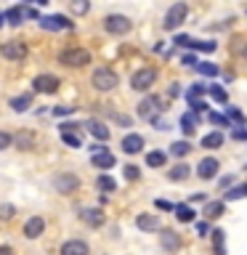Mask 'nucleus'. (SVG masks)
Instances as JSON below:
<instances>
[{
    "mask_svg": "<svg viewBox=\"0 0 247 255\" xmlns=\"http://www.w3.org/2000/svg\"><path fill=\"white\" fill-rule=\"evenodd\" d=\"M123 149L127 151V154H138V151L143 149V138L138 133H127L123 138Z\"/></svg>",
    "mask_w": 247,
    "mask_h": 255,
    "instance_id": "obj_15",
    "label": "nucleus"
},
{
    "mask_svg": "<svg viewBox=\"0 0 247 255\" xmlns=\"http://www.w3.org/2000/svg\"><path fill=\"white\" fill-rule=\"evenodd\" d=\"M85 128H88V133H91L93 138H99V141L109 138V128H107V123H101V120H88Z\"/></svg>",
    "mask_w": 247,
    "mask_h": 255,
    "instance_id": "obj_14",
    "label": "nucleus"
},
{
    "mask_svg": "<svg viewBox=\"0 0 247 255\" xmlns=\"http://www.w3.org/2000/svg\"><path fill=\"white\" fill-rule=\"evenodd\" d=\"M91 162L96 165V167H101V170H109V167H115V154L112 151H99V154H93L91 157Z\"/></svg>",
    "mask_w": 247,
    "mask_h": 255,
    "instance_id": "obj_16",
    "label": "nucleus"
},
{
    "mask_svg": "<svg viewBox=\"0 0 247 255\" xmlns=\"http://www.w3.org/2000/svg\"><path fill=\"white\" fill-rule=\"evenodd\" d=\"M234 48H237L239 53H245V56H247V43H245V40H239L237 45H231V51H234Z\"/></svg>",
    "mask_w": 247,
    "mask_h": 255,
    "instance_id": "obj_49",
    "label": "nucleus"
},
{
    "mask_svg": "<svg viewBox=\"0 0 247 255\" xmlns=\"http://www.w3.org/2000/svg\"><path fill=\"white\" fill-rule=\"evenodd\" d=\"M3 21H5V16H3V13H0V27H3Z\"/></svg>",
    "mask_w": 247,
    "mask_h": 255,
    "instance_id": "obj_54",
    "label": "nucleus"
},
{
    "mask_svg": "<svg viewBox=\"0 0 247 255\" xmlns=\"http://www.w3.org/2000/svg\"><path fill=\"white\" fill-rule=\"evenodd\" d=\"M165 162H167V154L162 149H154V151H149V154H146V165L149 167H162Z\"/></svg>",
    "mask_w": 247,
    "mask_h": 255,
    "instance_id": "obj_22",
    "label": "nucleus"
},
{
    "mask_svg": "<svg viewBox=\"0 0 247 255\" xmlns=\"http://www.w3.org/2000/svg\"><path fill=\"white\" fill-rule=\"evenodd\" d=\"M205 93H207V88H205L202 83H194V85L186 91V99H189V101H199V96H205Z\"/></svg>",
    "mask_w": 247,
    "mask_h": 255,
    "instance_id": "obj_31",
    "label": "nucleus"
},
{
    "mask_svg": "<svg viewBox=\"0 0 247 255\" xmlns=\"http://www.w3.org/2000/svg\"><path fill=\"white\" fill-rule=\"evenodd\" d=\"M157 207H162V210H173L175 205H170V202H165V199H157Z\"/></svg>",
    "mask_w": 247,
    "mask_h": 255,
    "instance_id": "obj_51",
    "label": "nucleus"
},
{
    "mask_svg": "<svg viewBox=\"0 0 247 255\" xmlns=\"http://www.w3.org/2000/svg\"><path fill=\"white\" fill-rule=\"evenodd\" d=\"M186 13H189V5H186V3H175V5H170V11L165 13V29L181 27L183 19H186Z\"/></svg>",
    "mask_w": 247,
    "mask_h": 255,
    "instance_id": "obj_5",
    "label": "nucleus"
},
{
    "mask_svg": "<svg viewBox=\"0 0 247 255\" xmlns=\"http://www.w3.org/2000/svg\"><path fill=\"white\" fill-rule=\"evenodd\" d=\"M80 218H83L88 226H101V223H104V213L99 210V207H88V210L80 213Z\"/></svg>",
    "mask_w": 247,
    "mask_h": 255,
    "instance_id": "obj_18",
    "label": "nucleus"
},
{
    "mask_svg": "<svg viewBox=\"0 0 247 255\" xmlns=\"http://www.w3.org/2000/svg\"><path fill=\"white\" fill-rule=\"evenodd\" d=\"M45 231V221H43V215H32V218L24 223V237L27 239H37L40 234Z\"/></svg>",
    "mask_w": 247,
    "mask_h": 255,
    "instance_id": "obj_12",
    "label": "nucleus"
},
{
    "mask_svg": "<svg viewBox=\"0 0 247 255\" xmlns=\"http://www.w3.org/2000/svg\"><path fill=\"white\" fill-rule=\"evenodd\" d=\"M205 215H207V218H221V215H223V202H207Z\"/></svg>",
    "mask_w": 247,
    "mask_h": 255,
    "instance_id": "obj_32",
    "label": "nucleus"
},
{
    "mask_svg": "<svg viewBox=\"0 0 247 255\" xmlns=\"http://www.w3.org/2000/svg\"><path fill=\"white\" fill-rule=\"evenodd\" d=\"M162 247H165V250H178V247H181V237L175 234V231H165V234H162Z\"/></svg>",
    "mask_w": 247,
    "mask_h": 255,
    "instance_id": "obj_25",
    "label": "nucleus"
},
{
    "mask_svg": "<svg viewBox=\"0 0 247 255\" xmlns=\"http://www.w3.org/2000/svg\"><path fill=\"white\" fill-rule=\"evenodd\" d=\"M88 242L85 239H69V242L61 245V255H88Z\"/></svg>",
    "mask_w": 247,
    "mask_h": 255,
    "instance_id": "obj_13",
    "label": "nucleus"
},
{
    "mask_svg": "<svg viewBox=\"0 0 247 255\" xmlns=\"http://www.w3.org/2000/svg\"><path fill=\"white\" fill-rule=\"evenodd\" d=\"M245 197H247V183H239V186L229 189L226 194H223V199H226V202H234V199H245Z\"/></svg>",
    "mask_w": 247,
    "mask_h": 255,
    "instance_id": "obj_26",
    "label": "nucleus"
},
{
    "mask_svg": "<svg viewBox=\"0 0 247 255\" xmlns=\"http://www.w3.org/2000/svg\"><path fill=\"white\" fill-rule=\"evenodd\" d=\"M199 75H205V77H215L218 75V67L215 64H210V61H197V67H194Z\"/></svg>",
    "mask_w": 247,
    "mask_h": 255,
    "instance_id": "obj_30",
    "label": "nucleus"
},
{
    "mask_svg": "<svg viewBox=\"0 0 247 255\" xmlns=\"http://www.w3.org/2000/svg\"><path fill=\"white\" fill-rule=\"evenodd\" d=\"M88 8H91V5H88V3H83V0H77V3H72V11H75V13H85Z\"/></svg>",
    "mask_w": 247,
    "mask_h": 255,
    "instance_id": "obj_43",
    "label": "nucleus"
},
{
    "mask_svg": "<svg viewBox=\"0 0 247 255\" xmlns=\"http://www.w3.org/2000/svg\"><path fill=\"white\" fill-rule=\"evenodd\" d=\"M191 151V143L189 141H175V143H170V154L173 157H186Z\"/></svg>",
    "mask_w": 247,
    "mask_h": 255,
    "instance_id": "obj_28",
    "label": "nucleus"
},
{
    "mask_svg": "<svg viewBox=\"0 0 247 255\" xmlns=\"http://www.w3.org/2000/svg\"><path fill=\"white\" fill-rule=\"evenodd\" d=\"M189 40H191V37H186V35H178V37H175V45H183V48H186V45H189Z\"/></svg>",
    "mask_w": 247,
    "mask_h": 255,
    "instance_id": "obj_50",
    "label": "nucleus"
},
{
    "mask_svg": "<svg viewBox=\"0 0 247 255\" xmlns=\"http://www.w3.org/2000/svg\"><path fill=\"white\" fill-rule=\"evenodd\" d=\"M197 231H199V234L205 237V234H207V231H210V229H207V223H197Z\"/></svg>",
    "mask_w": 247,
    "mask_h": 255,
    "instance_id": "obj_52",
    "label": "nucleus"
},
{
    "mask_svg": "<svg viewBox=\"0 0 247 255\" xmlns=\"http://www.w3.org/2000/svg\"><path fill=\"white\" fill-rule=\"evenodd\" d=\"M16 141H19V146H32V135L29 133H19V135H16Z\"/></svg>",
    "mask_w": 247,
    "mask_h": 255,
    "instance_id": "obj_42",
    "label": "nucleus"
},
{
    "mask_svg": "<svg viewBox=\"0 0 247 255\" xmlns=\"http://www.w3.org/2000/svg\"><path fill=\"white\" fill-rule=\"evenodd\" d=\"M61 138H64V143H69V146H75V149L83 146V141H80L75 133H61Z\"/></svg>",
    "mask_w": 247,
    "mask_h": 255,
    "instance_id": "obj_37",
    "label": "nucleus"
},
{
    "mask_svg": "<svg viewBox=\"0 0 247 255\" xmlns=\"http://www.w3.org/2000/svg\"><path fill=\"white\" fill-rule=\"evenodd\" d=\"M191 51H205V53H213L215 48H218V43H210V40H189V45Z\"/></svg>",
    "mask_w": 247,
    "mask_h": 255,
    "instance_id": "obj_23",
    "label": "nucleus"
},
{
    "mask_svg": "<svg viewBox=\"0 0 247 255\" xmlns=\"http://www.w3.org/2000/svg\"><path fill=\"white\" fill-rule=\"evenodd\" d=\"M223 143V133L221 130H213V133H207L205 138H202V146L205 149H218Z\"/></svg>",
    "mask_w": 247,
    "mask_h": 255,
    "instance_id": "obj_24",
    "label": "nucleus"
},
{
    "mask_svg": "<svg viewBox=\"0 0 247 255\" xmlns=\"http://www.w3.org/2000/svg\"><path fill=\"white\" fill-rule=\"evenodd\" d=\"M197 115H191V112H186V115L181 117V130L186 133V135H194V130H197Z\"/></svg>",
    "mask_w": 247,
    "mask_h": 255,
    "instance_id": "obj_21",
    "label": "nucleus"
},
{
    "mask_svg": "<svg viewBox=\"0 0 247 255\" xmlns=\"http://www.w3.org/2000/svg\"><path fill=\"white\" fill-rule=\"evenodd\" d=\"M213 245L215 255H226V231L223 229H213Z\"/></svg>",
    "mask_w": 247,
    "mask_h": 255,
    "instance_id": "obj_20",
    "label": "nucleus"
},
{
    "mask_svg": "<svg viewBox=\"0 0 247 255\" xmlns=\"http://www.w3.org/2000/svg\"><path fill=\"white\" fill-rule=\"evenodd\" d=\"M104 29L112 32V35H125V32L130 29V19L123 16V13H112V16L104 19Z\"/></svg>",
    "mask_w": 247,
    "mask_h": 255,
    "instance_id": "obj_6",
    "label": "nucleus"
},
{
    "mask_svg": "<svg viewBox=\"0 0 247 255\" xmlns=\"http://www.w3.org/2000/svg\"><path fill=\"white\" fill-rule=\"evenodd\" d=\"M226 115H229V120H239V123L245 120V115H242L239 109H234V107H229V109H226Z\"/></svg>",
    "mask_w": 247,
    "mask_h": 255,
    "instance_id": "obj_41",
    "label": "nucleus"
},
{
    "mask_svg": "<svg viewBox=\"0 0 247 255\" xmlns=\"http://www.w3.org/2000/svg\"><path fill=\"white\" fill-rule=\"evenodd\" d=\"M135 226H138L141 231H157L159 226H162V223H159V218L157 215H138V218H135Z\"/></svg>",
    "mask_w": 247,
    "mask_h": 255,
    "instance_id": "obj_17",
    "label": "nucleus"
},
{
    "mask_svg": "<svg viewBox=\"0 0 247 255\" xmlns=\"http://www.w3.org/2000/svg\"><path fill=\"white\" fill-rule=\"evenodd\" d=\"M0 218H3V221L13 218V205H3V207H0Z\"/></svg>",
    "mask_w": 247,
    "mask_h": 255,
    "instance_id": "obj_40",
    "label": "nucleus"
},
{
    "mask_svg": "<svg viewBox=\"0 0 247 255\" xmlns=\"http://www.w3.org/2000/svg\"><path fill=\"white\" fill-rule=\"evenodd\" d=\"M189 107L194 109V112H205V109H207V104H205V101H189Z\"/></svg>",
    "mask_w": 247,
    "mask_h": 255,
    "instance_id": "obj_47",
    "label": "nucleus"
},
{
    "mask_svg": "<svg viewBox=\"0 0 247 255\" xmlns=\"http://www.w3.org/2000/svg\"><path fill=\"white\" fill-rule=\"evenodd\" d=\"M96 183H99L101 191H115V189H117L115 178H109V175H99V181H96Z\"/></svg>",
    "mask_w": 247,
    "mask_h": 255,
    "instance_id": "obj_35",
    "label": "nucleus"
},
{
    "mask_svg": "<svg viewBox=\"0 0 247 255\" xmlns=\"http://www.w3.org/2000/svg\"><path fill=\"white\" fill-rule=\"evenodd\" d=\"M0 56L8 61H21L24 56H27V45L19 43V40H8V43L0 45Z\"/></svg>",
    "mask_w": 247,
    "mask_h": 255,
    "instance_id": "obj_7",
    "label": "nucleus"
},
{
    "mask_svg": "<svg viewBox=\"0 0 247 255\" xmlns=\"http://www.w3.org/2000/svg\"><path fill=\"white\" fill-rule=\"evenodd\" d=\"M231 138L234 141H247V130H237L234 128V130H231Z\"/></svg>",
    "mask_w": 247,
    "mask_h": 255,
    "instance_id": "obj_46",
    "label": "nucleus"
},
{
    "mask_svg": "<svg viewBox=\"0 0 247 255\" xmlns=\"http://www.w3.org/2000/svg\"><path fill=\"white\" fill-rule=\"evenodd\" d=\"M32 85H35L37 93H56L61 85V80L56 75H37L35 80H32Z\"/></svg>",
    "mask_w": 247,
    "mask_h": 255,
    "instance_id": "obj_8",
    "label": "nucleus"
},
{
    "mask_svg": "<svg viewBox=\"0 0 247 255\" xmlns=\"http://www.w3.org/2000/svg\"><path fill=\"white\" fill-rule=\"evenodd\" d=\"M218 167H221V165H218V159H215V157H205L202 162L197 165V175H199L202 181H210V178H215Z\"/></svg>",
    "mask_w": 247,
    "mask_h": 255,
    "instance_id": "obj_11",
    "label": "nucleus"
},
{
    "mask_svg": "<svg viewBox=\"0 0 247 255\" xmlns=\"http://www.w3.org/2000/svg\"><path fill=\"white\" fill-rule=\"evenodd\" d=\"M91 83H93L96 91H112V88H117V75H115L112 69L101 67V69H96V72H93Z\"/></svg>",
    "mask_w": 247,
    "mask_h": 255,
    "instance_id": "obj_4",
    "label": "nucleus"
},
{
    "mask_svg": "<svg viewBox=\"0 0 247 255\" xmlns=\"http://www.w3.org/2000/svg\"><path fill=\"white\" fill-rule=\"evenodd\" d=\"M189 173H191V167L181 162V165L170 167V181H183V178H189Z\"/></svg>",
    "mask_w": 247,
    "mask_h": 255,
    "instance_id": "obj_29",
    "label": "nucleus"
},
{
    "mask_svg": "<svg viewBox=\"0 0 247 255\" xmlns=\"http://www.w3.org/2000/svg\"><path fill=\"white\" fill-rule=\"evenodd\" d=\"M72 112H75V107H56L53 115L56 117H64V115H72Z\"/></svg>",
    "mask_w": 247,
    "mask_h": 255,
    "instance_id": "obj_44",
    "label": "nucleus"
},
{
    "mask_svg": "<svg viewBox=\"0 0 247 255\" xmlns=\"http://www.w3.org/2000/svg\"><path fill=\"white\" fill-rule=\"evenodd\" d=\"M59 61L67 64V67H85L91 61V53L85 48H67V51L59 53Z\"/></svg>",
    "mask_w": 247,
    "mask_h": 255,
    "instance_id": "obj_2",
    "label": "nucleus"
},
{
    "mask_svg": "<svg viewBox=\"0 0 247 255\" xmlns=\"http://www.w3.org/2000/svg\"><path fill=\"white\" fill-rule=\"evenodd\" d=\"M40 27L43 29H48V32H59V29H72L75 27V24H72L67 16H43V19H40Z\"/></svg>",
    "mask_w": 247,
    "mask_h": 255,
    "instance_id": "obj_10",
    "label": "nucleus"
},
{
    "mask_svg": "<svg viewBox=\"0 0 247 255\" xmlns=\"http://www.w3.org/2000/svg\"><path fill=\"white\" fill-rule=\"evenodd\" d=\"M173 210H175V218H178L181 223H191L197 218V213H194V207H191V205H175Z\"/></svg>",
    "mask_w": 247,
    "mask_h": 255,
    "instance_id": "obj_19",
    "label": "nucleus"
},
{
    "mask_svg": "<svg viewBox=\"0 0 247 255\" xmlns=\"http://www.w3.org/2000/svg\"><path fill=\"white\" fill-rule=\"evenodd\" d=\"M181 64H183V67H197V56H194V53H191V56H183Z\"/></svg>",
    "mask_w": 247,
    "mask_h": 255,
    "instance_id": "obj_45",
    "label": "nucleus"
},
{
    "mask_svg": "<svg viewBox=\"0 0 247 255\" xmlns=\"http://www.w3.org/2000/svg\"><path fill=\"white\" fill-rule=\"evenodd\" d=\"M11 141H13V135L11 133H5V130H0V151L11 146Z\"/></svg>",
    "mask_w": 247,
    "mask_h": 255,
    "instance_id": "obj_39",
    "label": "nucleus"
},
{
    "mask_svg": "<svg viewBox=\"0 0 247 255\" xmlns=\"http://www.w3.org/2000/svg\"><path fill=\"white\" fill-rule=\"evenodd\" d=\"M210 123H213V125H218V128H229V117L218 115V112H210Z\"/></svg>",
    "mask_w": 247,
    "mask_h": 255,
    "instance_id": "obj_36",
    "label": "nucleus"
},
{
    "mask_svg": "<svg viewBox=\"0 0 247 255\" xmlns=\"http://www.w3.org/2000/svg\"><path fill=\"white\" fill-rule=\"evenodd\" d=\"M77 128H80V125H75V123H64V125H61V133H75Z\"/></svg>",
    "mask_w": 247,
    "mask_h": 255,
    "instance_id": "obj_48",
    "label": "nucleus"
},
{
    "mask_svg": "<svg viewBox=\"0 0 247 255\" xmlns=\"http://www.w3.org/2000/svg\"><path fill=\"white\" fill-rule=\"evenodd\" d=\"M29 104H32V96L24 93V96H16V99H11V109H13V112H27Z\"/></svg>",
    "mask_w": 247,
    "mask_h": 255,
    "instance_id": "obj_27",
    "label": "nucleus"
},
{
    "mask_svg": "<svg viewBox=\"0 0 247 255\" xmlns=\"http://www.w3.org/2000/svg\"><path fill=\"white\" fill-rule=\"evenodd\" d=\"M138 175H141V170H138L135 165H127V167H125V178H127V181H138Z\"/></svg>",
    "mask_w": 247,
    "mask_h": 255,
    "instance_id": "obj_38",
    "label": "nucleus"
},
{
    "mask_svg": "<svg viewBox=\"0 0 247 255\" xmlns=\"http://www.w3.org/2000/svg\"><path fill=\"white\" fill-rule=\"evenodd\" d=\"M0 255H13V250H11V247H5V245H3V247H0Z\"/></svg>",
    "mask_w": 247,
    "mask_h": 255,
    "instance_id": "obj_53",
    "label": "nucleus"
},
{
    "mask_svg": "<svg viewBox=\"0 0 247 255\" xmlns=\"http://www.w3.org/2000/svg\"><path fill=\"white\" fill-rule=\"evenodd\" d=\"M53 186H56V191H61V194H72V191H77L80 181H77V175H72V173H59L53 178Z\"/></svg>",
    "mask_w": 247,
    "mask_h": 255,
    "instance_id": "obj_9",
    "label": "nucleus"
},
{
    "mask_svg": "<svg viewBox=\"0 0 247 255\" xmlns=\"http://www.w3.org/2000/svg\"><path fill=\"white\" fill-rule=\"evenodd\" d=\"M162 109L165 107H159L157 96H146V99H141V104H138V117L149 120V123H157L159 115H162Z\"/></svg>",
    "mask_w": 247,
    "mask_h": 255,
    "instance_id": "obj_1",
    "label": "nucleus"
},
{
    "mask_svg": "<svg viewBox=\"0 0 247 255\" xmlns=\"http://www.w3.org/2000/svg\"><path fill=\"white\" fill-rule=\"evenodd\" d=\"M3 16H5V19L11 21V24H19V21H21V16H24V8L13 5V8H8V11H5Z\"/></svg>",
    "mask_w": 247,
    "mask_h": 255,
    "instance_id": "obj_33",
    "label": "nucleus"
},
{
    "mask_svg": "<svg viewBox=\"0 0 247 255\" xmlns=\"http://www.w3.org/2000/svg\"><path fill=\"white\" fill-rule=\"evenodd\" d=\"M207 93H210V96H213V99L218 101V104H226V99H229L226 91H223L221 85H210V88H207Z\"/></svg>",
    "mask_w": 247,
    "mask_h": 255,
    "instance_id": "obj_34",
    "label": "nucleus"
},
{
    "mask_svg": "<svg viewBox=\"0 0 247 255\" xmlns=\"http://www.w3.org/2000/svg\"><path fill=\"white\" fill-rule=\"evenodd\" d=\"M154 80H157V72L151 67H143V69H138L130 77V88H133V91H138V93H143V91H149V88L154 85Z\"/></svg>",
    "mask_w": 247,
    "mask_h": 255,
    "instance_id": "obj_3",
    "label": "nucleus"
}]
</instances>
